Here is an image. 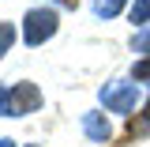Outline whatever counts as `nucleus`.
Returning <instances> with one entry per match:
<instances>
[{
	"label": "nucleus",
	"mask_w": 150,
	"mask_h": 147,
	"mask_svg": "<svg viewBox=\"0 0 150 147\" xmlns=\"http://www.w3.org/2000/svg\"><path fill=\"white\" fill-rule=\"evenodd\" d=\"M128 15H131V23H150V0H135Z\"/></svg>",
	"instance_id": "423d86ee"
},
{
	"label": "nucleus",
	"mask_w": 150,
	"mask_h": 147,
	"mask_svg": "<svg viewBox=\"0 0 150 147\" xmlns=\"http://www.w3.org/2000/svg\"><path fill=\"white\" fill-rule=\"evenodd\" d=\"M139 128H150V110H146V121H143V125H139Z\"/></svg>",
	"instance_id": "f8f14e48"
},
{
	"label": "nucleus",
	"mask_w": 150,
	"mask_h": 147,
	"mask_svg": "<svg viewBox=\"0 0 150 147\" xmlns=\"http://www.w3.org/2000/svg\"><path fill=\"white\" fill-rule=\"evenodd\" d=\"M0 117H11V87H0Z\"/></svg>",
	"instance_id": "9d476101"
},
{
	"label": "nucleus",
	"mask_w": 150,
	"mask_h": 147,
	"mask_svg": "<svg viewBox=\"0 0 150 147\" xmlns=\"http://www.w3.org/2000/svg\"><path fill=\"white\" fill-rule=\"evenodd\" d=\"M83 132L90 136L94 143H109V136H112L109 121H105V113H83Z\"/></svg>",
	"instance_id": "20e7f679"
},
{
	"label": "nucleus",
	"mask_w": 150,
	"mask_h": 147,
	"mask_svg": "<svg viewBox=\"0 0 150 147\" xmlns=\"http://www.w3.org/2000/svg\"><path fill=\"white\" fill-rule=\"evenodd\" d=\"M98 98H101V106L109 113H131L139 106V83L135 79H112V83H105L98 91Z\"/></svg>",
	"instance_id": "f03ea898"
},
{
	"label": "nucleus",
	"mask_w": 150,
	"mask_h": 147,
	"mask_svg": "<svg viewBox=\"0 0 150 147\" xmlns=\"http://www.w3.org/2000/svg\"><path fill=\"white\" fill-rule=\"evenodd\" d=\"M68 4H71V0H68Z\"/></svg>",
	"instance_id": "ddd939ff"
},
{
	"label": "nucleus",
	"mask_w": 150,
	"mask_h": 147,
	"mask_svg": "<svg viewBox=\"0 0 150 147\" xmlns=\"http://www.w3.org/2000/svg\"><path fill=\"white\" fill-rule=\"evenodd\" d=\"M131 49H135V53H143V57H150V27H146V30H139V34L131 38Z\"/></svg>",
	"instance_id": "0eeeda50"
},
{
	"label": "nucleus",
	"mask_w": 150,
	"mask_h": 147,
	"mask_svg": "<svg viewBox=\"0 0 150 147\" xmlns=\"http://www.w3.org/2000/svg\"><path fill=\"white\" fill-rule=\"evenodd\" d=\"M56 27H60V15H56L53 8H34V11H26V19H23V42L30 49L34 45H45L56 34Z\"/></svg>",
	"instance_id": "f257e3e1"
},
{
	"label": "nucleus",
	"mask_w": 150,
	"mask_h": 147,
	"mask_svg": "<svg viewBox=\"0 0 150 147\" xmlns=\"http://www.w3.org/2000/svg\"><path fill=\"white\" fill-rule=\"evenodd\" d=\"M135 83H150V57H143L135 64Z\"/></svg>",
	"instance_id": "1a4fd4ad"
},
{
	"label": "nucleus",
	"mask_w": 150,
	"mask_h": 147,
	"mask_svg": "<svg viewBox=\"0 0 150 147\" xmlns=\"http://www.w3.org/2000/svg\"><path fill=\"white\" fill-rule=\"evenodd\" d=\"M41 106V91L34 83H15L11 87V117H23V113H34Z\"/></svg>",
	"instance_id": "7ed1b4c3"
},
{
	"label": "nucleus",
	"mask_w": 150,
	"mask_h": 147,
	"mask_svg": "<svg viewBox=\"0 0 150 147\" xmlns=\"http://www.w3.org/2000/svg\"><path fill=\"white\" fill-rule=\"evenodd\" d=\"M11 42H15V27L11 23H0V57L11 49Z\"/></svg>",
	"instance_id": "6e6552de"
},
{
	"label": "nucleus",
	"mask_w": 150,
	"mask_h": 147,
	"mask_svg": "<svg viewBox=\"0 0 150 147\" xmlns=\"http://www.w3.org/2000/svg\"><path fill=\"white\" fill-rule=\"evenodd\" d=\"M0 147H15V140H0Z\"/></svg>",
	"instance_id": "9b49d317"
},
{
	"label": "nucleus",
	"mask_w": 150,
	"mask_h": 147,
	"mask_svg": "<svg viewBox=\"0 0 150 147\" xmlns=\"http://www.w3.org/2000/svg\"><path fill=\"white\" fill-rule=\"evenodd\" d=\"M128 8V0H94V15L98 19H116Z\"/></svg>",
	"instance_id": "39448f33"
}]
</instances>
